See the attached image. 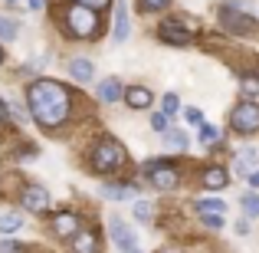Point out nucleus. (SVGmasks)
Instances as JSON below:
<instances>
[{
    "label": "nucleus",
    "instance_id": "obj_29",
    "mask_svg": "<svg viewBox=\"0 0 259 253\" xmlns=\"http://www.w3.org/2000/svg\"><path fill=\"white\" fill-rule=\"evenodd\" d=\"M161 102H164V115H174L177 109H181V99H177L174 92H167V95H164V99H161Z\"/></svg>",
    "mask_w": 259,
    "mask_h": 253
},
{
    "label": "nucleus",
    "instance_id": "obj_19",
    "mask_svg": "<svg viewBox=\"0 0 259 253\" xmlns=\"http://www.w3.org/2000/svg\"><path fill=\"white\" fill-rule=\"evenodd\" d=\"M227 210V204L220 201V197H203V201H197V214H223Z\"/></svg>",
    "mask_w": 259,
    "mask_h": 253
},
{
    "label": "nucleus",
    "instance_id": "obj_20",
    "mask_svg": "<svg viewBox=\"0 0 259 253\" xmlns=\"http://www.w3.org/2000/svg\"><path fill=\"white\" fill-rule=\"evenodd\" d=\"M164 145L167 148H187L190 138H187V132H184V128H171V132H164Z\"/></svg>",
    "mask_w": 259,
    "mask_h": 253
},
{
    "label": "nucleus",
    "instance_id": "obj_25",
    "mask_svg": "<svg viewBox=\"0 0 259 253\" xmlns=\"http://www.w3.org/2000/svg\"><path fill=\"white\" fill-rule=\"evenodd\" d=\"M200 141H203V145H213V141H220V128L210 125V122H203V125H200Z\"/></svg>",
    "mask_w": 259,
    "mask_h": 253
},
{
    "label": "nucleus",
    "instance_id": "obj_4",
    "mask_svg": "<svg viewBox=\"0 0 259 253\" xmlns=\"http://www.w3.org/2000/svg\"><path fill=\"white\" fill-rule=\"evenodd\" d=\"M66 23H69V33H72V37H92L95 26H99V20H95V10H92V7L76 4V7H69V10H66Z\"/></svg>",
    "mask_w": 259,
    "mask_h": 253
},
{
    "label": "nucleus",
    "instance_id": "obj_12",
    "mask_svg": "<svg viewBox=\"0 0 259 253\" xmlns=\"http://www.w3.org/2000/svg\"><path fill=\"white\" fill-rule=\"evenodd\" d=\"M69 76L76 79V83H92V76H95V66H92V59H82V56H76V59H69Z\"/></svg>",
    "mask_w": 259,
    "mask_h": 253
},
{
    "label": "nucleus",
    "instance_id": "obj_36",
    "mask_svg": "<svg viewBox=\"0 0 259 253\" xmlns=\"http://www.w3.org/2000/svg\"><path fill=\"white\" fill-rule=\"evenodd\" d=\"M249 184H253V188H259V171H253V174H249Z\"/></svg>",
    "mask_w": 259,
    "mask_h": 253
},
{
    "label": "nucleus",
    "instance_id": "obj_24",
    "mask_svg": "<svg viewBox=\"0 0 259 253\" xmlns=\"http://www.w3.org/2000/svg\"><path fill=\"white\" fill-rule=\"evenodd\" d=\"M17 23H13V20H7V17H0V40H4V43H10V40H17Z\"/></svg>",
    "mask_w": 259,
    "mask_h": 253
},
{
    "label": "nucleus",
    "instance_id": "obj_9",
    "mask_svg": "<svg viewBox=\"0 0 259 253\" xmlns=\"http://www.w3.org/2000/svg\"><path fill=\"white\" fill-rule=\"evenodd\" d=\"M23 207H30L33 214H43V210L50 207V194H46V188H39V184H30V188L23 191Z\"/></svg>",
    "mask_w": 259,
    "mask_h": 253
},
{
    "label": "nucleus",
    "instance_id": "obj_15",
    "mask_svg": "<svg viewBox=\"0 0 259 253\" xmlns=\"http://www.w3.org/2000/svg\"><path fill=\"white\" fill-rule=\"evenodd\" d=\"M72 253H99V240H95V234L79 230V234L72 237Z\"/></svg>",
    "mask_w": 259,
    "mask_h": 253
},
{
    "label": "nucleus",
    "instance_id": "obj_32",
    "mask_svg": "<svg viewBox=\"0 0 259 253\" xmlns=\"http://www.w3.org/2000/svg\"><path fill=\"white\" fill-rule=\"evenodd\" d=\"M184 115H187V122H194V125H203V119H200V112H197V109H187Z\"/></svg>",
    "mask_w": 259,
    "mask_h": 253
},
{
    "label": "nucleus",
    "instance_id": "obj_8",
    "mask_svg": "<svg viewBox=\"0 0 259 253\" xmlns=\"http://www.w3.org/2000/svg\"><path fill=\"white\" fill-rule=\"evenodd\" d=\"M148 174H151V184L158 191H174L177 188V171L171 168V165H148Z\"/></svg>",
    "mask_w": 259,
    "mask_h": 253
},
{
    "label": "nucleus",
    "instance_id": "obj_11",
    "mask_svg": "<svg viewBox=\"0 0 259 253\" xmlns=\"http://www.w3.org/2000/svg\"><path fill=\"white\" fill-rule=\"evenodd\" d=\"M128 33H132V23H128V7L125 4H115V30H112V40H115V43H125Z\"/></svg>",
    "mask_w": 259,
    "mask_h": 253
},
{
    "label": "nucleus",
    "instance_id": "obj_35",
    "mask_svg": "<svg viewBox=\"0 0 259 253\" xmlns=\"http://www.w3.org/2000/svg\"><path fill=\"white\" fill-rule=\"evenodd\" d=\"M43 4L46 0H30V10H43Z\"/></svg>",
    "mask_w": 259,
    "mask_h": 253
},
{
    "label": "nucleus",
    "instance_id": "obj_34",
    "mask_svg": "<svg viewBox=\"0 0 259 253\" xmlns=\"http://www.w3.org/2000/svg\"><path fill=\"white\" fill-rule=\"evenodd\" d=\"M236 234H240V237H243V234H249V227H246V221H236Z\"/></svg>",
    "mask_w": 259,
    "mask_h": 253
},
{
    "label": "nucleus",
    "instance_id": "obj_31",
    "mask_svg": "<svg viewBox=\"0 0 259 253\" xmlns=\"http://www.w3.org/2000/svg\"><path fill=\"white\" fill-rule=\"evenodd\" d=\"M0 253H26V250L20 247V243H13V240H4L0 243Z\"/></svg>",
    "mask_w": 259,
    "mask_h": 253
},
{
    "label": "nucleus",
    "instance_id": "obj_27",
    "mask_svg": "<svg viewBox=\"0 0 259 253\" xmlns=\"http://www.w3.org/2000/svg\"><path fill=\"white\" fill-rule=\"evenodd\" d=\"M243 92H246V99L259 95V79L256 76H243Z\"/></svg>",
    "mask_w": 259,
    "mask_h": 253
},
{
    "label": "nucleus",
    "instance_id": "obj_17",
    "mask_svg": "<svg viewBox=\"0 0 259 253\" xmlns=\"http://www.w3.org/2000/svg\"><path fill=\"white\" fill-rule=\"evenodd\" d=\"M203 184H207L210 191H223V188L230 184V174H227L223 168H210L207 174H203Z\"/></svg>",
    "mask_w": 259,
    "mask_h": 253
},
{
    "label": "nucleus",
    "instance_id": "obj_39",
    "mask_svg": "<svg viewBox=\"0 0 259 253\" xmlns=\"http://www.w3.org/2000/svg\"><path fill=\"white\" fill-rule=\"evenodd\" d=\"M0 59H4V50H0Z\"/></svg>",
    "mask_w": 259,
    "mask_h": 253
},
{
    "label": "nucleus",
    "instance_id": "obj_37",
    "mask_svg": "<svg viewBox=\"0 0 259 253\" xmlns=\"http://www.w3.org/2000/svg\"><path fill=\"white\" fill-rule=\"evenodd\" d=\"M4 119H7V102L0 99V122H4Z\"/></svg>",
    "mask_w": 259,
    "mask_h": 253
},
{
    "label": "nucleus",
    "instance_id": "obj_33",
    "mask_svg": "<svg viewBox=\"0 0 259 253\" xmlns=\"http://www.w3.org/2000/svg\"><path fill=\"white\" fill-rule=\"evenodd\" d=\"M76 4H82V7H92V10H99V7H105L108 0H76Z\"/></svg>",
    "mask_w": 259,
    "mask_h": 253
},
{
    "label": "nucleus",
    "instance_id": "obj_7",
    "mask_svg": "<svg viewBox=\"0 0 259 253\" xmlns=\"http://www.w3.org/2000/svg\"><path fill=\"white\" fill-rule=\"evenodd\" d=\"M158 37L164 40V43H174V46H187L190 43V30L181 23V20H164L158 30Z\"/></svg>",
    "mask_w": 259,
    "mask_h": 253
},
{
    "label": "nucleus",
    "instance_id": "obj_13",
    "mask_svg": "<svg viewBox=\"0 0 259 253\" xmlns=\"http://www.w3.org/2000/svg\"><path fill=\"white\" fill-rule=\"evenodd\" d=\"M95 95H99V102H105V105H112V102H118L121 99V83L118 79H102L99 89H95Z\"/></svg>",
    "mask_w": 259,
    "mask_h": 253
},
{
    "label": "nucleus",
    "instance_id": "obj_22",
    "mask_svg": "<svg viewBox=\"0 0 259 253\" xmlns=\"http://www.w3.org/2000/svg\"><path fill=\"white\" fill-rule=\"evenodd\" d=\"M240 207L246 217H259V194H253V191H246V194L240 197Z\"/></svg>",
    "mask_w": 259,
    "mask_h": 253
},
{
    "label": "nucleus",
    "instance_id": "obj_5",
    "mask_svg": "<svg viewBox=\"0 0 259 253\" xmlns=\"http://www.w3.org/2000/svg\"><path fill=\"white\" fill-rule=\"evenodd\" d=\"M108 234H112V240H115V247H118L121 253H141L138 247V240H135V230L128 227L121 217H108Z\"/></svg>",
    "mask_w": 259,
    "mask_h": 253
},
{
    "label": "nucleus",
    "instance_id": "obj_21",
    "mask_svg": "<svg viewBox=\"0 0 259 253\" xmlns=\"http://www.w3.org/2000/svg\"><path fill=\"white\" fill-rule=\"evenodd\" d=\"M20 227H23L20 214H0V234H17Z\"/></svg>",
    "mask_w": 259,
    "mask_h": 253
},
{
    "label": "nucleus",
    "instance_id": "obj_6",
    "mask_svg": "<svg viewBox=\"0 0 259 253\" xmlns=\"http://www.w3.org/2000/svg\"><path fill=\"white\" fill-rule=\"evenodd\" d=\"M220 20H223V26H227L230 33H240V37H249V33L256 30V20L249 17V13H240L236 7H223L220 10Z\"/></svg>",
    "mask_w": 259,
    "mask_h": 253
},
{
    "label": "nucleus",
    "instance_id": "obj_2",
    "mask_svg": "<svg viewBox=\"0 0 259 253\" xmlns=\"http://www.w3.org/2000/svg\"><path fill=\"white\" fill-rule=\"evenodd\" d=\"M121 165H125V148H121L115 138H105V141H99V145H95L92 168L99 171V174H112V171H118Z\"/></svg>",
    "mask_w": 259,
    "mask_h": 253
},
{
    "label": "nucleus",
    "instance_id": "obj_38",
    "mask_svg": "<svg viewBox=\"0 0 259 253\" xmlns=\"http://www.w3.org/2000/svg\"><path fill=\"white\" fill-rule=\"evenodd\" d=\"M7 4H17V0H7Z\"/></svg>",
    "mask_w": 259,
    "mask_h": 253
},
{
    "label": "nucleus",
    "instance_id": "obj_10",
    "mask_svg": "<svg viewBox=\"0 0 259 253\" xmlns=\"http://www.w3.org/2000/svg\"><path fill=\"white\" fill-rule=\"evenodd\" d=\"M53 234H59V237H76L79 234V217L72 214V210H59L56 221H53Z\"/></svg>",
    "mask_w": 259,
    "mask_h": 253
},
{
    "label": "nucleus",
    "instance_id": "obj_28",
    "mask_svg": "<svg viewBox=\"0 0 259 253\" xmlns=\"http://www.w3.org/2000/svg\"><path fill=\"white\" fill-rule=\"evenodd\" d=\"M200 221H203V227H210V230L223 227V214H200Z\"/></svg>",
    "mask_w": 259,
    "mask_h": 253
},
{
    "label": "nucleus",
    "instance_id": "obj_30",
    "mask_svg": "<svg viewBox=\"0 0 259 253\" xmlns=\"http://www.w3.org/2000/svg\"><path fill=\"white\" fill-rule=\"evenodd\" d=\"M167 4H171V0H141V7H145V10H151V13L154 10H164Z\"/></svg>",
    "mask_w": 259,
    "mask_h": 253
},
{
    "label": "nucleus",
    "instance_id": "obj_23",
    "mask_svg": "<svg viewBox=\"0 0 259 253\" xmlns=\"http://www.w3.org/2000/svg\"><path fill=\"white\" fill-rule=\"evenodd\" d=\"M151 128H154L158 135L171 132V115H164V112H154V115H151Z\"/></svg>",
    "mask_w": 259,
    "mask_h": 253
},
{
    "label": "nucleus",
    "instance_id": "obj_18",
    "mask_svg": "<svg viewBox=\"0 0 259 253\" xmlns=\"http://www.w3.org/2000/svg\"><path fill=\"white\" fill-rule=\"evenodd\" d=\"M102 194L112 197V201H121V197H135V194H138V188H132V184H125V188H121V184H105Z\"/></svg>",
    "mask_w": 259,
    "mask_h": 253
},
{
    "label": "nucleus",
    "instance_id": "obj_1",
    "mask_svg": "<svg viewBox=\"0 0 259 253\" xmlns=\"http://www.w3.org/2000/svg\"><path fill=\"white\" fill-rule=\"evenodd\" d=\"M26 105L43 128H56L69 115V92L53 79H36L26 89Z\"/></svg>",
    "mask_w": 259,
    "mask_h": 253
},
{
    "label": "nucleus",
    "instance_id": "obj_16",
    "mask_svg": "<svg viewBox=\"0 0 259 253\" xmlns=\"http://www.w3.org/2000/svg\"><path fill=\"white\" fill-rule=\"evenodd\" d=\"M256 165H259V148H243V152L236 155V168H240L243 174H253V171H259Z\"/></svg>",
    "mask_w": 259,
    "mask_h": 253
},
{
    "label": "nucleus",
    "instance_id": "obj_14",
    "mask_svg": "<svg viewBox=\"0 0 259 253\" xmlns=\"http://www.w3.org/2000/svg\"><path fill=\"white\" fill-rule=\"evenodd\" d=\"M125 99H128V105H132V109H148L154 102V95H151V89H145V86H132L125 92Z\"/></svg>",
    "mask_w": 259,
    "mask_h": 253
},
{
    "label": "nucleus",
    "instance_id": "obj_26",
    "mask_svg": "<svg viewBox=\"0 0 259 253\" xmlns=\"http://www.w3.org/2000/svg\"><path fill=\"white\" fill-rule=\"evenodd\" d=\"M135 217H138L141 224H151V221H154V210H151V204H148V201H138V204H135Z\"/></svg>",
    "mask_w": 259,
    "mask_h": 253
},
{
    "label": "nucleus",
    "instance_id": "obj_3",
    "mask_svg": "<svg viewBox=\"0 0 259 253\" xmlns=\"http://www.w3.org/2000/svg\"><path fill=\"white\" fill-rule=\"evenodd\" d=\"M230 125H233L236 135H256L259 132V105L253 99L240 102L233 109V115H230Z\"/></svg>",
    "mask_w": 259,
    "mask_h": 253
}]
</instances>
